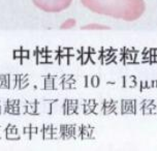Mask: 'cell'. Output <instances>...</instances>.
I'll list each match as a JSON object with an SVG mask.
<instances>
[{"label":"cell","instance_id":"6da1fadb","mask_svg":"<svg viewBox=\"0 0 157 151\" xmlns=\"http://www.w3.org/2000/svg\"><path fill=\"white\" fill-rule=\"evenodd\" d=\"M89 10L98 15L132 22L139 20L146 10L144 0H81Z\"/></svg>","mask_w":157,"mask_h":151},{"label":"cell","instance_id":"7a4b0ae2","mask_svg":"<svg viewBox=\"0 0 157 151\" xmlns=\"http://www.w3.org/2000/svg\"><path fill=\"white\" fill-rule=\"evenodd\" d=\"M37 8L46 13H60L71 6L72 0H32Z\"/></svg>","mask_w":157,"mask_h":151},{"label":"cell","instance_id":"3957f363","mask_svg":"<svg viewBox=\"0 0 157 151\" xmlns=\"http://www.w3.org/2000/svg\"><path fill=\"white\" fill-rule=\"evenodd\" d=\"M86 29H108L105 26H97V24H92L91 26H87V27H84Z\"/></svg>","mask_w":157,"mask_h":151}]
</instances>
